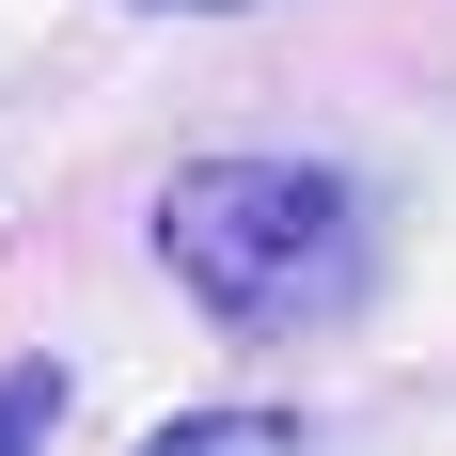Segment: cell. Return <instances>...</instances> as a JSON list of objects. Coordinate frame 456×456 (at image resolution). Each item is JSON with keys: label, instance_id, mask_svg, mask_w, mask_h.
Segmentation results:
<instances>
[{"label": "cell", "instance_id": "6da1fadb", "mask_svg": "<svg viewBox=\"0 0 456 456\" xmlns=\"http://www.w3.org/2000/svg\"><path fill=\"white\" fill-rule=\"evenodd\" d=\"M158 268L221 330H330L378 268V221L330 158H189L158 189Z\"/></svg>", "mask_w": 456, "mask_h": 456}, {"label": "cell", "instance_id": "7a4b0ae2", "mask_svg": "<svg viewBox=\"0 0 456 456\" xmlns=\"http://www.w3.org/2000/svg\"><path fill=\"white\" fill-rule=\"evenodd\" d=\"M142 456H315V425L299 410H174Z\"/></svg>", "mask_w": 456, "mask_h": 456}, {"label": "cell", "instance_id": "3957f363", "mask_svg": "<svg viewBox=\"0 0 456 456\" xmlns=\"http://www.w3.org/2000/svg\"><path fill=\"white\" fill-rule=\"evenodd\" d=\"M47 410H63V362H16V378H0V456H32Z\"/></svg>", "mask_w": 456, "mask_h": 456}, {"label": "cell", "instance_id": "277c9868", "mask_svg": "<svg viewBox=\"0 0 456 456\" xmlns=\"http://www.w3.org/2000/svg\"><path fill=\"white\" fill-rule=\"evenodd\" d=\"M158 16H221V0H158Z\"/></svg>", "mask_w": 456, "mask_h": 456}]
</instances>
